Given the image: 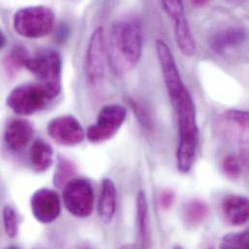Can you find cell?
Masks as SVG:
<instances>
[{"instance_id":"1","label":"cell","mask_w":249,"mask_h":249,"mask_svg":"<svg viewBox=\"0 0 249 249\" xmlns=\"http://www.w3.org/2000/svg\"><path fill=\"white\" fill-rule=\"evenodd\" d=\"M155 47L167 93L178 126L177 168L180 173L187 174L194 164L199 145L200 133L196 106L191 92L182 81L173 53L167 43L162 39H157Z\"/></svg>"},{"instance_id":"2","label":"cell","mask_w":249,"mask_h":249,"mask_svg":"<svg viewBox=\"0 0 249 249\" xmlns=\"http://www.w3.org/2000/svg\"><path fill=\"white\" fill-rule=\"evenodd\" d=\"M142 52V32L135 18L116 20L110 30L107 58L116 75L123 76L134 69Z\"/></svg>"},{"instance_id":"3","label":"cell","mask_w":249,"mask_h":249,"mask_svg":"<svg viewBox=\"0 0 249 249\" xmlns=\"http://www.w3.org/2000/svg\"><path fill=\"white\" fill-rule=\"evenodd\" d=\"M25 68L39 81L51 100L57 97L61 90L62 60L58 52L44 48L29 56Z\"/></svg>"},{"instance_id":"4","label":"cell","mask_w":249,"mask_h":249,"mask_svg":"<svg viewBox=\"0 0 249 249\" xmlns=\"http://www.w3.org/2000/svg\"><path fill=\"white\" fill-rule=\"evenodd\" d=\"M53 11L43 5L28 6L18 10L13 17V28L27 39H39L52 33L54 27Z\"/></svg>"},{"instance_id":"5","label":"cell","mask_w":249,"mask_h":249,"mask_svg":"<svg viewBox=\"0 0 249 249\" xmlns=\"http://www.w3.org/2000/svg\"><path fill=\"white\" fill-rule=\"evenodd\" d=\"M50 101L47 92L38 83L24 84L11 90L6 105L16 115L27 117L45 109Z\"/></svg>"},{"instance_id":"6","label":"cell","mask_w":249,"mask_h":249,"mask_svg":"<svg viewBox=\"0 0 249 249\" xmlns=\"http://www.w3.org/2000/svg\"><path fill=\"white\" fill-rule=\"evenodd\" d=\"M63 203L67 211L78 218L91 215L94 207V191L87 178H73L63 187Z\"/></svg>"},{"instance_id":"7","label":"cell","mask_w":249,"mask_h":249,"mask_svg":"<svg viewBox=\"0 0 249 249\" xmlns=\"http://www.w3.org/2000/svg\"><path fill=\"white\" fill-rule=\"evenodd\" d=\"M127 110L119 104H108L101 108L96 123L86 132L87 139L92 143H100L112 139L123 126Z\"/></svg>"},{"instance_id":"8","label":"cell","mask_w":249,"mask_h":249,"mask_svg":"<svg viewBox=\"0 0 249 249\" xmlns=\"http://www.w3.org/2000/svg\"><path fill=\"white\" fill-rule=\"evenodd\" d=\"M106 60L105 30L102 26H98L93 30L89 38L85 56V74L90 85L96 86L104 79Z\"/></svg>"},{"instance_id":"9","label":"cell","mask_w":249,"mask_h":249,"mask_svg":"<svg viewBox=\"0 0 249 249\" xmlns=\"http://www.w3.org/2000/svg\"><path fill=\"white\" fill-rule=\"evenodd\" d=\"M161 6L174 21V33L177 45L184 56H193L196 52V42L184 13L181 1H163Z\"/></svg>"},{"instance_id":"10","label":"cell","mask_w":249,"mask_h":249,"mask_svg":"<svg viewBox=\"0 0 249 249\" xmlns=\"http://www.w3.org/2000/svg\"><path fill=\"white\" fill-rule=\"evenodd\" d=\"M47 130L55 142L65 146L80 144L86 138V132L81 123L71 115L53 119L47 125Z\"/></svg>"},{"instance_id":"11","label":"cell","mask_w":249,"mask_h":249,"mask_svg":"<svg viewBox=\"0 0 249 249\" xmlns=\"http://www.w3.org/2000/svg\"><path fill=\"white\" fill-rule=\"evenodd\" d=\"M30 209L33 216L39 222L44 224L52 223L60 214V197L53 189H38L30 199Z\"/></svg>"},{"instance_id":"12","label":"cell","mask_w":249,"mask_h":249,"mask_svg":"<svg viewBox=\"0 0 249 249\" xmlns=\"http://www.w3.org/2000/svg\"><path fill=\"white\" fill-rule=\"evenodd\" d=\"M34 129L32 124L25 119L11 120L5 127L4 142L14 151L25 147L33 137Z\"/></svg>"},{"instance_id":"13","label":"cell","mask_w":249,"mask_h":249,"mask_svg":"<svg viewBox=\"0 0 249 249\" xmlns=\"http://www.w3.org/2000/svg\"><path fill=\"white\" fill-rule=\"evenodd\" d=\"M247 30L243 26H230L216 32L210 41V46L216 53L223 54L241 47L247 40Z\"/></svg>"},{"instance_id":"14","label":"cell","mask_w":249,"mask_h":249,"mask_svg":"<svg viewBox=\"0 0 249 249\" xmlns=\"http://www.w3.org/2000/svg\"><path fill=\"white\" fill-rule=\"evenodd\" d=\"M221 213L229 224L244 225L249 221V199L242 195H228L222 200Z\"/></svg>"},{"instance_id":"15","label":"cell","mask_w":249,"mask_h":249,"mask_svg":"<svg viewBox=\"0 0 249 249\" xmlns=\"http://www.w3.org/2000/svg\"><path fill=\"white\" fill-rule=\"evenodd\" d=\"M30 166L37 173L48 171L53 163V150L52 145L42 139L35 140L28 151Z\"/></svg>"},{"instance_id":"16","label":"cell","mask_w":249,"mask_h":249,"mask_svg":"<svg viewBox=\"0 0 249 249\" xmlns=\"http://www.w3.org/2000/svg\"><path fill=\"white\" fill-rule=\"evenodd\" d=\"M117 210V189L111 178H104L98 203V214L104 223H110Z\"/></svg>"},{"instance_id":"17","label":"cell","mask_w":249,"mask_h":249,"mask_svg":"<svg viewBox=\"0 0 249 249\" xmlns=\"http://www.w3.org/2000/svg\"><path fill=\"white\" fill-rule=\"evenodd\" d=\"M148 205L145 194L140 191L136 200V222L139 247L141 249H147L149 241V226H148Z\"/></svg>"},{"instance_id":"18","label":"cell","mask_w":249,"mask_h":249,"mask_svg":"<svg viewBox=\"0 0 249 249\" xmlns=\"http://www.w3.org/2000/svg\"><path fill=\"white\" fill-rule=\"evenodd\" d=\"M210 213L208 204L200 199H192L184 204L182 209V218L184 223L190 227L202 224Z\"/></svg>"},{"instance_id":"19","label":"cell","mask_w":249,"mask_h":249,"mask_svg":"<svg viewBox=\"0 0 249 249\" xmlns=\"http://www.w3.org/2000/svg\"><path fill=\"white\" fill-rule=\"evenodd\" d=\"M29 58L27 50L22 46H15L7 53L3 60V67L8 76H14L20 71L21 68H25V63Z\"/></svg>"},{"instance_id":"20","label":"cell","mask_w":249,"mask_h":249,"mask_svg":"<svg viewBox=\"0 0 249 249\" xmlns=\"http://www.w3.org/2000/svg\"><path fill=\"white\" fill-rule=\"evenodd\" d=\"M76 174L75 164L64 156H59L56 170L53 175V184L57 188L64 187L70 180L73 179Z\"/></svg>"},{"instance_id":"21","label":"cell","mask_w":249,"mask_h":249,"mask_svg":"<svg viewBox=\"0 0 249 249\" xmlns=\"http://www.w3.org/2000/svg\"><path fill=\"white\" fill-rule=\"evenodd\" d=\"M128 104L130 105L139 124L146 131H150L153 128L152 117L147 108L138 99L134 97H128Z\"/></svg>"},{"instance_id":"22","label":"cell","mask_w":249,"mask_h":249,"mask_svg":"<svg viewBox=\"0 0 249 249\" xmlns=\"http://www.w3.org/2000/svg\"><path fill=\"white\" fill-rule=\"evenodd\" d=\"M249 231L226 235L219 246V249H249Z\"/></svg>"},{"instance_id":"23","label":"cell","mask_w":249,"mask_h":249,"mask_svg":"<svg viewBox=\"0 0 249 249\" xmlns=\"http://www.w3.org/2000/svg\"><path fill=\"white\" fill-rule=\"evenodd\" d=\"M3 225L7 237L14 239L18 232V215L11 206H5L3 209Z\"/></svg>"},{"instance_id":"24","label":"cell","mask_w":249,"mask_h":249,"mask_svg":"<svg viewBox=\"0 0 249 249\" xmlns=\"http://www.w3.org/2000/svg\"><path fill=\"white\" fill-rule=\"evenodd\" d=\"M223 173L231 179H238L242 176V166L235 155H227L222 162Z\"/></svg>"},{"instance_id":"25","label":"cell","mask_w":249,"mask_h":249,"mask_svg":"<svg viewBox=\"0 0 249 249\" xmlns=\"http://www.w3.org/2000/svg\"><path fill=\"white\" fill-rule=\"evenodd\" d=\"M223 118L226 121L238 125L242 129L247 130L249 127V113L247 111L232 109L225 112Z\"/></svg>"},{"instance_id":"26","label":"cell","mask_w":249,"mask_h":249,"mask_svg":"<svg viewBox=\"0 0 249 249\" xmlns=\"http://www.w3.org/2000/svg\"><path fill=\"white\" fill-rule=\"evenodd\" d=\"M159 205L163 210H169L175 202V193L172 190L166 189L162 191L158 198Z\"/></svg>"},{"instance_id":"27","label":"cell","mask_w":249,"mask_h":249,"mask_svg":"<svg viewBox=\"0 0 249 249\" xmlns=\"http://www.w3.org/2000/svg\"><path fill=\"white\" fill-rule=\"evenodd\" d=\"M7 44V38L4 34V32L0 29V50H2Z\"/></svg>"},{"instance_id":"28","label":"cell","mask_w":249,"mask_h":249,"mask_svg":"<svg viewBox=\"0 0 249 249\" xmlns=\"http://www.w3.org/2000/svg\"><path fill=\"white\" fill-rule=\"evenodd\" d=\"M209 2L208 1H192L191 4L195 7H204L208 4Z\"/></svg>"},{"instance_id":"29","label":"cell","mask_w":249,"mask_h":249,"mask_svg":"<svg viewBox=\"0 0 249 249\" xmlns=\"http://www.w3.org/2000/svg\"><path fill=\"white\" fill-rule=\"evenodd\" d=\"M122 249H141V248L138 246V247H136V246H125Z\"/></svg>"},{"instance_id":"30","label":"cell","mask_w":249,"mask_h":249,"mask_svg":"<svg viewBox=\"0 0 249 249\" xmlns=\"http://www.w3.org/2000/svg\"><path fill=\"white\" fill-rule=\"evenodd\" d=\"M19 249V248H18L17 246H10V247H8L7 249Z\"/></svg>"},{"instance_id":"31","label":"cell","mask_w":249,"mask_h":249,"mask_svg":"<svg viewBox=\"0 0 249 249\" xmlns=\"http://www.w3.org/2000/svg\"><path fill=\"white\" fill-rule=\"evenodd\" d=\"M173 249H184L182 247H180V246H176V247H174Z\"/></svg>"},{"instance_id":"32","label":"cell","mask_w":249,"mask_h":249,"mask_svg":"<svg viewBox=\"0 0 249 249\" xmlns=\"http://www.w3.org/2000/svg\"><path fill=\"white\" fill-rule=\"evenodd\" d=\"M213 249V248H210V249Z\"/></svg>"}]
</instances>
